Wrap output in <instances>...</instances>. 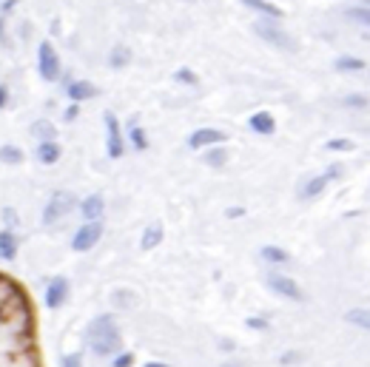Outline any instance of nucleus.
I'll return each instance as SVG.
<instances>
[{
	"label": "nucleus",
	"instance_id": "obj_15",
	"mask_svg": "<svg viewBox=\"0 0 370 367\" xmlns=\"http://www.w3.org/2000/svg\"><path fill=\"white\" fill-rule=\"evenodd\" d=\"M248 126H251L257 134H273V131H276V122H273V117H271L268 111H257V114L248 120Z\"/></svg>",
	"mask_w": 370,
	"mask_h": 367
},
{
	"label": "nucleus",
	"instance_id": "obj_39",
	"mask_svg": "<svg viewBox=\"0 0 370 367\" xmlns=\"http://www.w3.org/2000/svg\"><path fill=\"white\" fill-rule=\"evenodd\" d=\"M0 40L6 43V29H3V20H0Z\"/></svg>",
	"mask_w": 370,
	"mask_h": 367
},
{
	"label": "nucleus",
	"instance_id": "obj_33",
	"mask_svg": "<svg viewBox=\"0 0 370 367\" xmlns=\"http://www.w3.org/2000/svg\"><path fill=\"white\" fill-rule=\"evenodd\" d=\"M9 103V89L6 86H0V108H3Z\"/></svg>",
	"mask_w": 370,
	"mask_h": 367
},
{
	"label": "nucleus",
	"instance_id": "obj_19",
	"mask_svg": "<svg viewBox=\"0 0 370 367\" xmlns=\"http://www.w3.org/2000/svg\"><path fill=\"white\" fill-rule=\"evenodd\" d=\"M131 63V52L126 46H117L111 55H108V66L111 69H122V66H129Z\"/></svg>",
	"mask_w": 370,
	"mask_h": 367
},
{
	"label": "nucleus",
	"instance_id": "obj_11",
	"mask_svg": "<svg viewBox=\"0 0 370 367\" xmlns=\"http://www.w3.org/2000/svg\"><path fill=\"white\" fill-rule=\"evenodd\" d=\"M66 94L71 103H83V100H92L97 94V86L86 83V80H71V83H66Z\"/></svg>",
	"mask_w": 370,
	"mask_h": 367
},
{
	"label": "nucleus",
	"instance_id": "obj_36",
	"mask_svg": "<svg viewBox=\"0 0 370 367\" xmlns=\"http://www.w3.org/2000/svg\"><path fill=\"white\" fill-rule=\"evenodd\" d=\"M242 214H245L242 208H231V211H228V217H242Z\"/></svg>",
	"mask_w": 370,
	"mask_h": 367
},
{
	"label": "nucleus",
	"instance_id": "obj_38",
	"mask_svg": "<svg viewBox=\"0 0 370 367\" xmlns=\"http://www.w3.org/2000/svg\"><path fill=\"white\" fill-rule=\"evenodd\" d=\"M145 367H171V364H162V361H148Z\"/></svg>",
	"mask_w": 370,
	"mask_h": 367
},
{
	"label": "nucleus",
	"instance_id": "obj_24",
	"mask_svg": "<svg viewBox=\"0 0 370 367\" xmlns=\"http://www.w3.org/2000/svg\"><path fill=\"white\" fill-rule=\"evenodd\" d=\"M348 17H350V20H359V23H364V26H370V9H367V6H353V9H348Z\"/></svg>",
	"mask_w": 370,
	"mask_h": 367
},
{
	"label": "nucleus",
	"instance_id": "obj_5",
	"mask_svg": "<svg viewBox=\"0 0 370 367\" xmlns=\"http://www.w3.org/2000/svg\"><path fill=\"white\" fill-rule=\"evenodd\" d=\"M106 148H108V157L111 159H120L122 151H126V143H122V131H120V122L111 111H106Z\"/></svg>",
	"mask_w": 370,
	"mask_h": 367
},
{
	"label": "nucleus",
	"instance_id": "obj_26",
	"mask_svg": "<svg viewBox=\"0 0 370 367\" xmlns=\"http://www.w3.org/2000/svg\"><path fill=\"white\" fill-rule=\"evenodd\" d=\"M325 148H327V151H353L356 145H353L350 140L339 137V140H327V143H325Z\"/></svg>",
	"mask_w": 370,
	"mask_h": 367
},
{
	"label": "nucleus",
	"instance_id": "obj_16",
	"mask_svg": "<svg viewBox=\"0 0 370 367\" xmlns=\"http://www.w3.org/2000/svg\"><path fill=\"white\" fill-rule=\"evenodd\" d=\"M31 134H34V140H37V143H55L57 129L52 126L49 120H37L34 126H31Z\"/></svg>",
	"mask_w": 370,
	"mask_h": 367
},
{
	"label": "nucleus",
	"instance_id": "obj_17",
	"mask_svg": "<svg viewBox=\"0 0 370 367\" xmlns=\"http://www.w3.org/2000/svg\"><path fill=\"white\" fill-rule=\"evenodd\" d=\"M159 242H162V225H159V222H154V225H148V228L143 231L140 248H143V251H151V248H157Z\"/></svg>",
	"mask_w": 370,
	"mask_h": 367
},
{
	"label": "nucleus",
	"instance_id": "obj_10",
	"mask_svg": "<svg viewBox=\"0 0 370 367\" xmlns=\"http://www.w3.org/2000/svg\"><path fill=\"white\" fill-rule=\"evenodd\" d=\"M103 211H106V202H103L100 194H92V196H86L83 202H80V214H83L86 222H100Z\"/></svg>",
	"mask_w": 370,
	"mask_h": 367
},
{
	"label": "nucleus",
	"instance_id": "obj_32",
	"mask_svg": "<svg viewBox=\"0 0 370 367\" xmlns=\"http://www.w3.org/2000/svg\"><path fill=\"white\" fill-rule=\"evenodd\" d=\"M3 220H6V225H15V222H17L15 208H3Z\"/></svg>",
	"mask_w": 370,
	"mask_h": 367
},
{
	"label": "nucleus",
	"instance_id": "obj_20",
	"mask_svg": "<svg viewBox=\"0 0 370 367\" xmlns=\"http://www.w3.org/2000/svg\"><path fill=\"white\" fill-rule=\"evenodd\" d=\"M350 324H359L362 331H370V310H364V308H359V310H348V316H345Z\"/></svg>",
	"mask_w": 370,
	"mask_h": 367
},
{
	"label": "nucleus",
	"instance_id": "obj_9",
	"mask_svg": "<svg viewBox=\"0 0 370 367\" xmlns=\"http://www.w3.org/2000/svg\"><path fill=\"white\" fill-rule=\"evenodd\" d=\"M220 143H225V134L222 131H217V129H199V131H194L191 137H188V145L191 148H208V145H220Z\"/></svg>",
	"mask_w": 370,
	"mask_h": 367
},
{
	"label": "nucleus",
	"instance_id": "obj_35",
	"mask_svg": "<svg viewBox=\"0 0 370 367\" xmlns=\"http://www.w3.org/2000/svg\"><path fill=\"white\" fill-rule=\"evenodd\" d=\"M248 324H251V328H265V322H262V319H251Z\"/></svg>",
	"mask_w": 370,
	"mask_h": 367
},
{
	"label": "nucleus",
	"instance_id": "obj_22",
	"mask_svg": "<svg viewBox=\"0 0 370 367\" xmlns=\"http://www.w3.org/2000/svg\"><path fill=\"white\" fill-rule=\"evenodd\" d=\"M129 140H131V145L137 148V151H145L148 148V140H145V131L137 126V122H131V129H129Z\"/></svg>",
	"mask_w": 370,
	"mask_h": 367
},
{
	"label": "nucleus",
	"instance_id": "obj_34",
	"mask_svg": "<svg viewBox=\"0 0 370 367\" xmlns=\"http://www.w3.org/2000/svg\"><path fill=\"white\" fill-rule=\"evenodd\" d=\"M63 117H66V120H74V117H77V106H69V108H66V114H63Z\"/></svg>",
	"mask_w": 370,
	"mask_h": 367
},
{
	"label": "nucleus",
	"instance_id": "obj_21",
	"mask_svg": "<svg viewBox=\"0 0 370 367\" xmlns=\"http://www.w3.org/2000/svg\"><path fill=\"white\" fill-rule=\"evenodd\" d=\"M262 257H265L268 262H273V265H285L287 259H291L282 248H276V245H265V248H262Z\"/></svg>",
	"mask_w": 370,
	"mask_h": 367
},
{
	"label": "nucleus",
	"instance_id": "obj_4",
	"mask_svg": "<svg viewBox=\"0 0 370 367\" xmlns=\"http://www.w3.org/2000/svg\"><path fill=\"white\" fill-rule=\"evenodd\" d=\"M100 236H103V225H100V222H86L83 228L74 233L71 248H74L77 254H86V251H92L94 245L100 242Z\"/></svg>",
	"mask_w": 370,
	"mask_h": 367
},
{
	"label": "nucleus",
	"instance_id": "obj_6",
	"mask_svg": "<svg viewBox=\"0 0 370 367\" xmlns=\"http://www.w3.org/2000/svg\"><path fill=\"white\" fill-rule=\"evenodd\" d=\"M254 29H257V34H259L262 40H268L271 46H276V49H294V40L287 37L282 29H276L273 23H268V20H257Z\"/></svg>",
	"mask_w": 370,
	"mask_h": 367
},
{
	"label": "nucleus",
	"instance_id": "obj_37",
	"mask_svg": "<svg viewBox=\"0 0 370 367\" xmlns=\"http://www.w3.org/2000/svg\"><path fill=\"white\" fill-rule=\"evenodd\" d=\"M15 9V0H6V3H3V12H12Z\"/></svg>",
	"mask_w": 370,
	"mask_h": 367
},
{
	"label": "nucleus",
	"instance_id": "obj_14",
	"mask_svg": "<svg viewBox=\"0 0 370 367\" xmlns=\"http://www.w3.org/2000/svg\"><path fill=\"white\" fill-rule=\"evenodd\" d=\"M60 145L57 143H37V151H34V157H37V162H43V166H55V162L60 159Z\"/></svg>",
	"mask_w": 370,
	"mask_h": 367
},
{
	"label": "nucleus",
	"instance_id": "obj_29",
	"mask_svg": "<svg viewBox=\"0 0 370 367\" xmlns=\"http://www.w3.org/2000/svg\"><path fill=\"white\" fill-rule=\"evenodd\" d=\"M114 302L122 305V308H131V305H134V296H131L129 291H117V294H114Z\"/></svg>",
	"mask_w": 370,
	"mask_h": 367
},
{
	"label": "nucleus",
	"instance_id": "obj_3",
	"mask_svg": "<svg viewBox=\"0 0 370 367\" xmlns=\"http://www.w3.org/2000/svg\"><path fill=\"white\" fill-rule=\"evenodd\" d=\"M37 71L46 83H55V80L60 77V57H57V52H55V46L49 43V40H43V43L37 46Z\"/></svg>",
	"mask_w": 370,
	"mask_h": 367
},
{
	"label": "nucleus",
	"instance_id": "obj_18",
	"mask_svg": "<svg viewBox=\"0 0 370 367\" xmlns=\"http://www.w3.org/2000/svg\"><path fill=\"white\" fill-rule=\"evenodd\" d=\"M0 162H6V166H20V162H23V148L0 145Z\"/></svg>",
	"mask_w": 370,
	"mask_h": 367
},
{
	"label": "nucleus",
	"instance_id": "obj_28",
	"mask_svg": "<svg viewBox=\"0 0 370 367\" xmlns=\"http://www.w3.org/2000/svg\"><path fill=\"white\" fill-rule=\"evenodd\" d=\"M177 80H180V83H188V86H194L197 83V74L191 71V69H177V74H174Z\"/></svg>",
	"mask_w": 370,
	"mask_h": 367
},
{
	"label": "nucleus",
	"instance_id": "obj_13",
	"mask_svg": "<svg viewBox=\"0 0 370 367\" xmlns=\"http://www.w3.org/2000/svg\"><path fill=\"white\" fill-rule=\"evenodd\" d=\"M17 248H20V239L12 231H0V259L12 262L17 257Z\"/></svg>",
	"mask_w": 370,
	"mask_h": 367
},
{
	"label": "nucleus",
	"instance_id": "obj_30",
	"mask_svg": "<svg viewBox=\"0 0 370 367\" xmlns=\"http://www.w3.org/2000/svg\"><path fill=\"white\" fill-rule=\"evenodd\" d=\"M63 367H83V359H80V353H69L63 356Z\"/></svg>",
	"mask_w": 370,
	"mask_h": 367
},
{
	"label": "nucleus",
	"instance_id": "obj_12",
	"mask_svg": "<svg viewBox=\"0 0 370 367\" xmlns=\"http://www.w3.org/2000/svg\"><path fill=\"white\" fill-rule=\"evenodd\" d=\"M342 174V168L339 166H331V168H327L325 174H319V177H313L305 188H302V196H316V194H322V188L327 185V182H331V180H336Z\"/></svg>",
	"mask_w": 370,
	"mask_h": 367
},
{
	"label": "nucleus",
	"instance_id": "obj_27",
	"mask_svg": "<svg viewBox=\"0 0 370 367\" xmlns=\"http://www.w3.org/2000/svg\"><path fill=\"white\" fill-rule=\"evenodd\" d=\"M111 364H114V367H131V364H134V353H122V350H120V353L114 356Z\"/></svg>",
	"mask_w": 370,
	"mask_h": 367
},
{
	"label": "nucleus",
	"instance_id": "obj_1",
	"mask_svg": "<svg viewBox=\"0 0 370 367\" xmlns=\"http://www.w3.org/2000/svg\"><path fill=\"white\" fill-rule=\"evenodd\" d=\"M86 342H89L92 353H97V356H117L122 350V336H120L111 316H97L89 324Z\"/></svg>",
	"mask_w": 370,
	"mask_h": 367
},
{
	"label": "nucleus",
	"instance_id": "obj_31",
	"mask_svg": "<svg viewBox=\"0 0 370 367\" xmlns=\"http://www.w3.org/2000/svg\"><path fill=\"white\" fill-rule=\"evenodd\" d=\"M345 103H348V106H353V108H356V106H359V108H364V106H367V100H364V97H356V94H353V97H348Z\"/></svg>",
	"mask_w": 370,
	"mask_h": 367
},
{
	"label": "nucleus",
	"instance_id": "obj_40",
	"mask_svg": "<svg viewBox=\"0 0 370 367\" xmlns=\"http://www.w3.org/2000/svg\"><path fill=\"white\" fill-rule=\"evenodd\" d=\"M364 3H370V0H364Z\"/></svg>",
	"mask_w": 370,
	"mask_h": 367
},
{
	"label": "nucleus",
	"instance_id": "obj_7",
	"mask_svg": "<svg viewBox=\"0 0 370 367\" xmlns=\"http://www.w3.org/2000/svg\"><path fill=\"white\" fill-rule=\"evenodd\" d=\"M69 294H71L69 279H66V276H55V279L46 285V308H49V310L63 308V302L69 299Z\"/></svg>",
	"mask_w": 370,
	"mask_h": 367
},
{
	"label": "nucleus",
	"instance_id": "obj_23",
	"mask_svg": "<svg viewBox=\"0 0 370 367\" xmlns=\"http://www.w3.org/2000/svg\"><path fill=\"white\" fill-rule=\"evenodd\" d=\"M336 69H339V71H362L364 63H362L359 57H348V55H345V57L336 60Z\"/></svg>",
	"mask_w": 370,
	"mask_h": 367
},
{
	"label": "nucleus",
	"instance_id": "obj_25",
	"mask_svg": "<svg viewBox=\"0 0 370 367\" xmlns=\"http://www.w3.org/2000/svg\"><path fill=\"white\" fill-rule=\"evenodd\" d=\"M225 159H228L225 148H214V151L205 154V162H208V166H225Z\"/></svg>",
	"mask_w": 370,
	"mask_h": 367
},
{
	"label": "nucleus",
	"instance_id": "obj_8",
	"mask_svg": "<svg viewBox=\"0 0 370 367\" xmlns=\"http://www.w3.org/2000/svg\"><path fill=\"white\" fill-rule=\"evenodd\" d=\"M268 288L285 299H294L299 302L302 299V291H299V285L294 279H287V276H279V273H268Z\"/></svg>",
	"mask_w": 370,
	"mask_h": 367
},
{
	"label": "nucleus",
	"instance_id": "obj_2",
	"mask_svg": "<svg viewBox=\"0 0 370 367\" xmlns=\"http://www.w3.org/2000/svg\"><path fill=\"white\" fill-rule=\"evenodd\" d=\"M74 206H77V199H74L71 191H55L52 199L46 202V208H43V225H55V222H60L63 217L71 214Z\"/></svg>",
	"mask_w": 370,
	"mask_h": 367
}]
</instances>
